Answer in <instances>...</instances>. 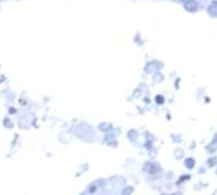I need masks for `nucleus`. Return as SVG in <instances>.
Returning <instances> with one entry per match:
<instances>
[{"instance_id":"1","label":"nucleus","mask_w":217,"mask_h":195,"mask_svg":"<svg viewBox=\"0 0 217 195\" xmlns=\"http://www.w3.org/2000/svg\"><path fill=\"white\" fill-rule=\"evenodd\" d=\"M184 9L186 11L194 13V11L198 10V3H196L195 0H185L184 1Z\"/></svg>"},{"instance_id":"3","label":"nucleus","mask_w":217,"mask_h":195,"mask_svg":"<svg viewBox=\"0 0 217 195\" xmlns=\"http://www.w3.org/2000/svg\"><path fill=\"white\" fill-rule=\"evenodd\" d=\"M132 191H134V188H132V187H130V188H125V190H124V192H122V195H128V194H131Z\"/></svg>"},{"instance_id":"4","label":"nucleus","mask_w":217,"mask_h":195,"mask_svg":"<svg viewBox=\"0 0 217 195\" xmlns=\"http://www.w3.org/2000/svg\"><path fill=\"white\" fill-rule=\"evenodd\" d=\"M156 102H157V103H163V102H164V98L157 96V98H156Z\"/></svg>"},{"instance_id":"2","label":"nucleus","mask_w":217,"mask_h":195,"mask_svg":"<svg viewBox=\"0 0 217 195\" xmlns=\"http://www.w3.org/2000/svg\"><path fill=\"white\" fill-rule=\"evenodd\" d=\"M185 163H186V166H188L189 169H191V167H194V160H192V159H186Z\"/></svg>"},{"instance_id":"5","label":"nucleus","mask_w":217,"mask_h":195,"mask_svg":"<svg viewBox=\"0 0 217 195\" xmlns=\"http://www.w3.org/2000/svg\"><path fill=\"white\" fill-rule=\"evenodd\" d=\"M96 191V185H92L91 188H89V192H95Z\"/></svg>"}]
</instances>
